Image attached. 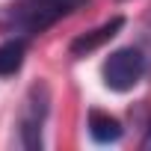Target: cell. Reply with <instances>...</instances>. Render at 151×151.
Wrapping results in <instances>:
<instances>
[{"instance_id":"6da1fadb","label":"cell","mask_w":151,"mask_h":151,"mask_svg":"<svg viewBox=\"0 0 151 151\" xmlns=\"http://www.w3.org/2000/svg\"><path fill=\"white\" fill-rule=\"evenodd\" d=\"M89 0H18L12 6V21L24 33H42L53 27L59 18L71 15L74 9H80Z\"/></svg>"},{"instance_id":"7a4b0ae2","label":"cell","mask_w":151,"mask_h":151,"mask_svg":"<svg viewBox=\"0 0 151 151\" xmlns=\"http://www.w3.org/2000/svg\"><path fill=\"white\" fill-rule=\"evenodd\" d=\"M47 110H50V89H47V83H33L27 98H24L21 116H18V145L21 148L39 151L45 145L42 127H45Z\"/></svg>"},{"instance_id":"3957f363","label":"cell","mask_w":151,"mask_h":151,"mask_svg":"<svg viewBox=\"0 0 151 151\" xmlns=\"http://www.w3.org/2000/svg\"><path fill=\"white\" fill-rule=\"evenodd\" d=\"M104 83L113 92H130L145 74V53L139 47H119L107 56L104 68Z\"/></svg>"},{"instance_id":"277c9868","label":"cell","mask_w":151,"mask_h":151,"mask_svg":"<svg viewBox=\"0 0 151 151\" xmlns=\"http://www.w3.org/2000/svg\"><path fill=\"white\" fill-rule=\"evenodd\" d=\"M122 27H124V18H119V15H116V18L104 21L101 27H95V30H89V33H80L77 39L68 45L71 56H86V53H95V50H98V47H104L110 39H116Z\"/></svg>"},{"instance_id":"5b68a950","label":"cell","mask_w":151,"mask_h":151,"mask_svg":"<svg viewBox=\"0 0 151 151\" xmlns=\"http://www.w3.org/2000/svg\"><path fill=\"white\" fill-rule=\"evenodd\" d=\"M86 127H89V136L98 142V145H110V142H119L124 127L116 116L110 113H101V110H89V119H86Z\"/></svg>"},{"instance_id":"8992f818","label":"cell","mask_w":151,"mask_h":151,"mask_svg":"<svg viewBox=\"0 0 151 151\" xmlns=\"http://www.w3.org/2000/svg\"><path fill=\"white\" fill-rule=\"evenodd\" d=\"M24 53H27V39H21V36L0 45V77H9V74L21 71Z\"/></svg>"},{"instance_id":"52a82bcc","label":"cell","mask_w":151,"mask_h":151,"mask_svg":"<svg viewBox=\"0 0 151 151\" xmlns=\"http://www.w3.org/2000/svg\"><path fill=\"white\" fill-rule=\"evenodd\" d=\"M142 148H148V151H151V130H148V136H145V142H142Z\"/></svg>"}]
</instances>
